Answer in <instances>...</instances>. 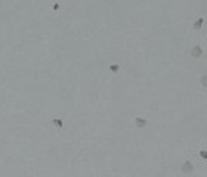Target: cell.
<instances>
[{
  "instance_id": "cell-2",
  "label": "cell",
  "mask_w": 207,
  "mask_h": 177,
  "mask_svg": "<svg viewBox=\"0 0 207 177\" xmlns=\"http://www.w3.org/2000/svg\"><path fill=\"white\" fill-rule=\"evenodd\" d=\"M203 55V49L200 47V46H195L194 49H192V56L194 58H198V56H201Z\"/></svg>"
},
{
  "instance_id": "cell-3",
  "label": "cell",
  "mask_w": 207,
  "mask_h": 177,
  "mask_svg": "<svg viewBox=\"0 0 207 177\" xmlns=\"http://www.w3.org/2000/svg\"><path fill=\"white\" fill-rule=\"evenodd\" d=\"M203 18H200L198 21H195V24H194V30H200V27H201V24H203Z\"/></svg>"
},
{
  "instance_id": "cell-7",
  "label": "cell",
  "mask_w": 207,
  "mask_h": 177,
  "mask_svg": "<svg viewBox=\"0 0 207 177\" xmlns=\"http://www.w3.org/2000/svg\"><path fill=\"white\" fill-rule=\"evenodd\" d=\"M200 155H201V156H203V158H207V152H201V154H200Z\"/></svg>"
},
{
  "instance_id": "cell-4",
  "label": "cell",
  "mask_w": 207,
  "mask_h": 177,
  "mask_svg": "<svg viewBox=\"0 0 207 177\" xmlns=\"http://www.w3.org/2000/svg\"><path fill=\"white\" fill-rule=\"evenodd\" d=\"M136 124H138L139 127H144L145 124H146V121H145V120H139V118H136Z\"/></svg>"
},
{
  "instance_id": "cell-5",
  "label": "cell",
  "mask_w": 207,
  "mask_h": 177,
  "mask_svg": "<svg viewBox=\"0 0 207 177\" xmlns=\"http://www.w3.org/2000/svg\"><path fill=\"white\" fill-rule=\"evenodd\" d=\"M201 84H203V87H207V75L201 77Z\"/></svg>"
},
{
  "instance_id": "cell-1",
  "label": "cell",
  "mask_w": 207,
  "mask_h": 177,
  "mask_svg": "<svg viewBox=\"0 0 207 177\" xmlns=\"http://www.w3.org/2000/svg\"><path fill=\"white\" fill-rule=\"evenodd\" d=\"M194 171V167H192V164H191V161H186V162H184V165H182V173H192Z\"/></svg>"
},
{
  "instance_id": "cell-6",
  "label": "cell",
  "mask_w": 207,
  "mask_h": 177,
  "mask_svg": "<svg viewBox=\"0 0 207 177\" xmlns=\"http://www.w3.org/2000/svg\"><path fill=\"white\" fill-rule=\"evenodd\" d=\"M111 69H113V71H117V69H118V65H113V67H111Z\"/></svg>"
}]
</instances>
